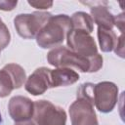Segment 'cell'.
Masks as SVG:
<instances>
[{"instance_id":"obj_1","label":"cell","mask_w":125,"mask_h":125,"mask_svg":"<svg viewBox=\"0 0 125 125\" xmlns=\"http://www.w3.org/2000/svg\"><path fill=\"white\" fill-rule=\"evenodd\" d=\"M48 62L56 67H74L82 72H96L103 66V57L99 54L86 58L66 47L60 46L51 50L47 55Z\"/></svg>"},{"instance_id":"obj_2","label":"cell","mask_w":125,"mask_h":125,"mask_svg":"<svg viewBox=\"0 0 125 125\" xmlns=\"http://www.w3.org/2000/svg\"><path fill=\"white\" fill-rule=\"evenodd\" d=\"M72 29L70 17L66 15L52 16L36 35V42L43 49L57 47Z\"/></svg>"},{"instance_id":"obj_3","label":"cell","mask_w":125,"mask_h":125,"mask_svg":"<svg viewBox=\"0 0 125 125\" xmlns=\"http://www.w3.org/2000/svg\"><path fill=\"white\" fill-rule=\"evenodd\" d=\"M52 15L46 12H34L32 14H21L14 20L18 34L25 39L36 37L42 27L48 22Z\"/></svg>"},{"instance_id":"obj_4","label":"cell","mask_w":125,"mask_h":125,"mask_svg":"<svg viewBox=\"0 0 125 125\" xmlns=\"http://www.w3.org/2000/svg\"><path fill=\"white\" fill-rule=\"evenodd\" d=\"M32 117L37 125H65L66 122L65 111L45 100L34 103Z\"/></svg>"},{"instance_id":"obj_5","label":"cell","mask_w":125,"mask_h":125,"mask_svg":"<svg viewBox=\"0 0 125 125\" xmlns=\"http://www.w3.org/2000/svg\"><path fill=\"white\" fill-rule=\"evenodd\" d=\"M66 39L70 50L78 55L91 58L98 54V48L94 38L84 30L72 28L67 33Z\"/></svg>"},{"instance_id":"obj_6","label":"cell","mask_w":125,"mask_h":125,"mask_svg":"<svg viewBox=\"0 0 125 125\" xmlns=\"http://www.w3.org/2000/svg\"><path fill=\"white\" fill-rule=\"evenodd\" d=\"M118 88L112 82H100L94 85V104L102 112H109L116 104Z\"/></svg>"},{"instance_id":"obj_7","label":"cell","mask_w":125,"mask_h":125,"mask_svg":"<svg viewBox=\"0 0 125 125\" xmlns=\"http://www.w3.org/2000/svg\"><path fill=\"white\" fill-rule=\"evenodd\" d=\"M72 125H99L94 105L84 99L77 98L69 106Z\"/></svg>"},{"instance_id":"obj_8","label":"cell","mask_w":125,"mask_h":125,"mask_svg":"<svg viewBox=\"0 0 125 125\" xmlns=\"http://www.w3.org/2000/svg\"><path fill=\"white\" fill-rule=\"evenodd\" d=\"M8 108L10 116L16 122L27 121L33 116L34 103L26 97L16 96L10 100Z\"/></svg>"},{"instance_id":"obj_9","label":"cell","mask_w":125,"mask_h":125,"mask_svg":"<svg viewBox=\"0 0 125 125\" xmlns=\"http://www.w3.org/2000/svg\"><path fill=\"white\" fill-rule=\"evenodd\" d=\"M50 71L47 67H39L26 79L25 90L33 96L43 94L50 88Z\"/></svg>"},{"instance_id":"obj_10","label":"cell","mask_w":125,"mask_h":125,"mask_svg":"<svg viewBox=\"0 0 125 125\" xmlns=\"http://www.w3.org/2000/svg\"><path fill=\"white\" fill-rule=\"evenodd\" d=\"M91 6V18L98 24V27L111 29L114 25V17L107 9L106 2H83Z\"/></svg>"},{"instance_id":"obj_11","label":"cell","mask_w":125,"mask_h":125,"mask_svg":"<svg viewBox=\"0 0 125 125\" xmlns=\"http://www.w3.org/2000/svg\"><path fill=\"white\" fill-rule=\"evenodd\" d=\"M79 79V74L68 67H58L50 71V88L68 86Z\"/></svg>"},{"instance_id":"obj_12","label":"cell","mask_w":125,"mask_h":125,"mask_svg":"<svg viewBox=\"0 0 125 125\" xmlns=\"http://www.w3.org/2000/svg\"><path fill=\"white\" fill-rule=\"evenodd\" d=\"M98 38L103 52L112 51L117 42V36L112 29L98 27Z\"/></svg>"},{"instance_id":"obj_13","label":"cell","mask_w":125,"mask_h":125,"mask_svg":"<svg viewBox=\"0 0 125 125\" xmlns=\"http://www.w3.org/2000/svg\"><path fill=\"white\" fill-rule=\"evenodd\" d=\"M72 22V28L84 30L88 33L93 31V20L90 15L84 12H76L70 18Z\"/></svg>"},{"instance_id":"obj_14","label":"cell","mask_w":125,"mask_h":125,"mask_svg":"<svg viewBox=\"0 0 125 125\" xmlns=\"http://www.w3.org/2000/svg\"><path fill=\"white\" fill-rule=\"evenodd\" d=\"M3 69H5L11 76L14 84V89L20 88L25 82V79H26L25 72L21 65L16 63H9V64H6L3 67Z\"/></svg>"},{"instance_id":"obj_15","label":"cell","mask_w":125,"mask_h":125,"mask_svg":"<svg viewBox=\"0 0 125 125\" xmlns=\"http://www.w3.org/2000/svg\"><path fill=\"white\" fill-rule=\"evenodd\" d=\"M14 89V84L11 76L5 69L0 70V98L7 97Z\"/></svg>"},{"instance_id":"obj_16","label":"cell","mask_w":125,"mask_h":125,"mask_svg":"<svg viewBox=\"0 0 125 125\" xmlns=\"http://www.w3.org/2000/svg\"><path fill=\"white\" fill-rule=\"evenodd\" d=\"M11 35L8 27L5 25L3 21L0 19V50L6 48L10 43Z\"/></svg>"},{"instance_id":"obj_17","label":"cell","mask_w":125,"mask_h":125,"mask_svg":"<svg viewBox=\"0 0 125 125\" xmlns=\"http://www.w3.org/2000/svg\"><path fill=\"white\" fill-rule=\"evenodd\" d=\"M114 52L121 58H124V33H121L119 37H117V42L114 47Z\"/></svg>"},{"instance_id":"obj_18","label":"cell","mask_w":125,"mask_h":125,"mask_svg":"<svg viewBox=\"0 0 125 125\" xmlns=\"http://www.w3.org/2000/svg\"><path fill=\"white\" fill-rule=\"evenodd\" d=\"M28 4L34 8L44 10V9H48L52 7L53 2L52 1H28Z\"/></svg>"},{"instance_id":"obj_19","label":"cell","mask_w":125,"mask_h":125,"mask_svg":"<svg viewBox=\"0 0 125 125\" xmlns=\"http://www.w3.org/2000/svg\"><path fill=\"white\" fill-rule=\"evenodd\" d=\"M17 1H8V0H0V10L3 11H12L16 6Z\"/></svg>"},{"instance_id":"obj_20","label":"cell","mask_w":125,"mask_h":125,"mask_svg":"<svg viewBox=\"0 0 125 125\" xmlns=\"http://www.w3.org/2000/svg\"><path fill=\"white\" fill-rule=\"evenodd\" d=\"M114 25L120 30L121 33H124V26H125V21H124V14H120L116 17H114Z\"/></svg>"},{"instance_id":"obj_21","label":"cell","mask_w":125,"mask_h":125,"mask_svg":"<svg viewBox=\"0 0 125 125\" xmlns=\"http://www.w3.org/2000/svg\"><path fill=\"white\" fill-rule=\"evenodd\" d=\"M15 125H36V124L30 120H27V121H22V122H16Z\"/></svg>"},{"instance_id":"obj_22","label":"cell","mask_w":125,"mask_h":125,"mask_svg":"<svg viewBox=\"0 0 125 125\" xmlns=\"http://www.w3.org/2000/svg\"><path fill=\"white\" fill-rule=\"evenodd\" d=\"M1 121H2V117H1V113H0V123H1Z\"/></svg>"}]
</instances>
